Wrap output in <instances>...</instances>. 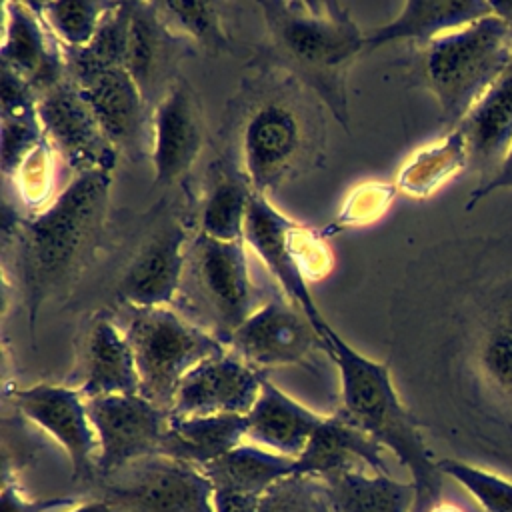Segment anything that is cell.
Masks as SVG:
<instances>
[{
    "mask_svg": "<svg viewBox=\"0 0 512 512\" xmlns=\"http://www.w3.org/2000/svg\"><path fill=\"white\" fill-rule=\"evenodd\" d=\"M262 62L308 88L348 128V70L366 48V32L338 2L264 0Z\"/></svg>",
    "mask_w": 512,
    "mask_h": 512,
    "instance_id": "obj_1",
    "label": "cell"
},
{
    "mask_svg": "<svg viewBox=\"0 0 512 512\" xmlns=\"http://www.w3.org/2000/svg\"><path fill=\"white\" fill-rule=\"evenodd\" d=\"M304 90L308 88L282 74L240 96L230 164L258 194L276 190L316 158L324 120Z\"/></svg>",
    "mask_w": 512,
    "mask_h": 512,
    "instance_id": "obj_2",
    "label": "cell"
},
{
    "mask_svg": "<svg viewBox=\"0 0 512 512\" xmlns=\"http://www.w3.org/2000/svg\"><path fill=\"white\" fill-rule=\"evenodd\" d=\"M110 186L112 172L74 174L44 210L18 222L14 236L30 332L42 302L68 286L98 240L108 214Z\"/></svg>",
    "mask_w": 512,
    "mask_h": 512,
    "instance_id": "obj_3",
    "label": "cell"
},
{
    "mask_svg": "<svg viewBox=\"0 0 512 512\" xmlns=\"http://www.w3.org/2000/svg\"><path fill=\"white\" fill-rule=\"evenodd\" d=\"M318 330L324 354L332 358L340 374L338 414L390 450L410 472V482L416 486L414 508L438 502L444 474L432 458L418 422L402 404L388 366L354 350L326 320L318 324Z\"/></svg>",
    "mask_w": 512,
    "mask_h": 512,
    "instance_id": "obj_4",
    "label": "cell"
},
{
    "mask_svg": "<svg viewBox=\"0 0 512 512\" xmlns=\"http://www.w3.org/2000/svg\"><path fill=\"white\" fill-rule=\"evenodd\" d=\"M512 62V28L490 14L422 46L420 78L456 128Z\"/></svg>",
    "mask_w": 512,
    "mask_h": 512,
    "instance_id": "obj_5",
    "label": "cell"
},
{
    "mask_svg": "<svg viewBox=\"0 0 512 512\" xmlns=\"http://www.w3.org/2000/svg\"><path fill=\"white\" fill-rule=\"evenodd\" d=\"M176 302L196 326L224 346L260 306L250 276L244 240L222 242L194 234L186 250V266Z\"/></svg>",
    "mask_w": 512,
    "mask_h": 512,
    "instance_id": "obj_6",
    "label": "cell"
},
{
    "mask_svg": "<svg viewBox=\"0 0 512 512\" xmlns=\"http://www.w3.org/2000/svg\"><path fill=\"white\" fill-rule=\"evenodd\" d=\"M128 308L122 328L136 360L140 394L170 412L182 378L226 346L170 306Z\"/></svg>",
    "mask_w": 512,
    "mask_h": 512,
    "instance_id": "obj_7",
    "label": "cell"
},
{
    "mask_svg": "<svg viewBox=\"0 0 512 512\" xmlns=\"http://www.w3.org/2000/svg\"><path fill=\"white\" fill-rule=\"evenodd\" d=\"M244 244L256 252L282 294L296 302L314 324H320L324 316L308 288V280L324 278L332 268V254L320 234L282 214L264 194L254 192L244 222Z\"/></svg>",
    "mask_w": 512,
    "mask_h": 512,
    "instance_id": "obj_8",
    "label": "cell"
},
{
    "mask_svg": "<svg viewBox=\"0 0 512 512\" xmlns=\"http://www.w3.org/2000/svg\"><path fill=\"white\" fill-rule=\"evenodd\" d=\"M118 512H214V490L200 466L148 456L100 480Z\"/></svg>",
    "mask_w": 512,
    "mask_h": 512,
    "instance_id": "obj_9",
    "label": "cell"
},
{
    "mask_svg": "<svg viewBox=\"0 0 512 512\" xmlns=\"http://www.w3.org/2000/svg\"><path fill=\"white\" fill-rule=\"evenodd\" d=\"M226 348L260 372L310 364L324 352L318 324L290 298L276 296L262 302L230 336Z\"/></svg>",
    "mask_w": 512,
    "mask_h": 512,
    "instance_id": "obj_10",
    "label": "cell"
},
{
    "mask_svg": "<svg viewBox=\"0 0 512 512\" xmlns=\"http://www.w3.org/2000/svg\"><path fill=\"white\" fill-rule=\"evenodd\" d=\"M96 432V476L104 480L128 464L160 454L170 414L138 394H110L88 400Z\"/></svg>",
    "mask_w": 512,
    "mask_h": 512,
    "instance_id": "obj_11",
    "label": "cell"
},
{
    "mask_svg": "<svg viewBox=\"0 0 512 512\" xmlns=\"http://www.w3.org/2000/svg\"><path fill=\"white\" fill-rule=\"evenodd\" d=\"M14 408L66 452L72 480L92 484L96 476L98 442L88 416V400L70 384H34L10 392Z\"/></svg>",
    "mask_w": 512,
    "mask_h": 512,
    "instance_id": "obj_12",
    "label": "cell"
},
{
    "mask_svg": "<svg viewBox=\"0 0 512 512\" xmlns=\"http://www.w3.org/2000/svg\"><path fill=\"white\" fill-rule=\"evenodd\" d=\"M38 118L46 142L74 174L114 170L118 150L68 78L38 98Z\"/></svg>",
    "mask_w": 512,
    "mask_h": 512,
    "instance_id": "obj_13",
    "label": "cell"
},
{
    "mask_svg": "<svg viewBox=\"0 0 512 512\" xmlns=\"http://www.w3.org/2000/svg\"><path fill=\"white\" fill-rule=\"evenodd\" d=\"M266 374L246 364L228 348L194 366L180 382L170 408L172 418L188 416H246Z\"/></svg>",
    "mask_w": 512,
    "mask_h": 512,
    "instance_id": "obj_14",
    "label": "cell"
},
{
    "mask_svg": "<svg viewBox=\"0 0 512 512\" xmlns=\"http://www.w3.org/2000/svg\"><path fill=\"white\" fill-rule=\"evenodd\" d=\"M188 242V232L178 220L160 224L124 268L116 286L120 304L132 308L172 306L182 286Z\"/></svg>",
    "mask_w": 512,
    "mask_h": 512,
    "instance_id": "obj_15",
    "label": "cell"
},
{
    "mask_svg": "<svg viewBox=\"0 0 512 512\" xmlns=\"http://www.w3.org/2000/svg\"><path fill=\"white\" fill-rule=\"evenodd\" d=\"M204 126L192 88L174 80L150 114V160L154 184L168 186L180 180L200 156Z\"/></svg>",
    "mask_w": 512,
    "mask_h": 512,
    "instance_id": "obj_16",
    "label": "cell"
},
{
    "mask_svg": "<svg viewBox=\"0 0 512 512\" xmlns=\"http://www.w3.org/2000/svg\"><path fill=\"white\" fill-rule=\"evenodd\" d=\"M468 368L484 404L512 428V288L496 294L480 314Z\"/></svg>",
    "mask_w": 512,
    "mask_h": 512,
    "instance_id": "obj_17",
    "label": "cell"
},
{
    "mask_svg": "<svg viewBox=\"0 0 512 512\" xmlns=\"http://www.w3.org/2000/svg\"><path fill=\"white\" fill-rule=\"evenodd\" d=\"M0 60L38 98L68 78L64 48L44 26L30 2L2 4Z\"/></svg>",
    "mask_w": 512,
    "mask_h": 512,
    "instance_id": "obj_18",
    "label": "cell"
},
{
    "mask_svg": "<svg viewBox=\"0 0 512 512\" xmlns=\"http://www.w3.org/2000/svg\"><path fill=\"white\" fill-rule=\"evenodd\" d=\"M68 80L88 102L118 152H136L142 146L148 104L126 68L76 70Z\"/></svg>",
    "mask_w": 512,
    "mask_h": 512,
    "instance_id": "obj_19",
    "label": "cell"
},
{
    "mask_svg": "<svg viewBox=\"0 0 512 512\" xmlns=\"http://www.w3.org/2000/svg\"><path fill=\"white\" fill-rule=\"evenodd\" d=\"M74 388H78L86 400L140 392V376L132 346L124 330L112 318L98 314L90 322L82 340Z\"/></svg>",
    "mask_w": 512,
    "mask_h": 512,
    "instance_id": "obj_20",
    "label": "cell"
},
{
    "mask_svg": "<svg viewBox=\"0 0 512 512\" xmlns=\"http://www.w3.org/2000/svg\"><path fill=\"white\" fill-rule=\"evenodd\" d=\"M188 46L164 24L154 2H132L126 70L146 104H156L174 82L170 74Z\"/></svg>",
    "mask_w": 512,
    "mask_h": 512,
    "instance_id": "obj_21",
    "label": "cell"
},
{
    "mask_svg": "<svg viewBox=\"0 0 512 512\" xmlns=\"http://www.w3.org/2000/svg\"><path fill=\"white\" fill-rule=\"evenodd\" d=\"M344 470L388 474L382 446L340 414L324 416L304 452L296 458V476L324 478Z\"/></svg>",
    "mask_w": 512,
    "mask_h": 512,
    "instance_id": "obj_22",
    "label": "cell"
},
{
    "mask_svg": "<svg viewBox=\"0 0 512 512\" xmlns=\"http://www.w3.org/2000/svg\"><path fill=\"white\" fill-rule=\"evenodd\" d=\"M322 420L324 416L306 408L266 378L252 410L246 414V438L258 448L296 460Z\"/></svg>",
    "mask_w": 512,
    "mask_h": 512,
    "instance_id": "obj_23",
    "label": "cell"
},
{
    "mask_svg": "<svg viewBox=\"0 0 512 512\" xmlns=\"http://www.w3.org/2000/svg\"><path fill=\"white\" fill-rule=\"evenodd\" d=\"M492 14L490 2L482 0H410L386 24L366 32V48L374 50L396 40H416L422 46L430 40L464 28Z\"/></svg>",
    "mask_w": 512,
    "mask_h": 512,
    "instance_id": "obj_24",
    "label": "cell"
},
{
    "mask_svg": "<svg viewBox=\"0 0 512 512\" xmlns=\"http://www.w3.org/2000/svg\"><path fill=\"white\" fill-rule=\"evenodd\" d=\"M456 128L466 140L470 162L490 178L512 146V62Z\"/></svg>",
    "mask_w": 512,
    "mask_h": 512,
    "instance_id": "obj_25",
    "label": "cell"
},
{
    "mask_svg": "<svg viewBox=\"0 0 512 512\" xmlns=\"http://www.w3.org/2000/svg\"><path fill=\"white\" fill-rule=\"evenodd\" d=\"M246 438V416H188L168 420L160 456L182 460L194 466H208Z\"/></svg>",
    "mask_w": 512,
    "mask_h": 512,
    "instance_id": "obj_26",
    "label": "cell"
},
{
    "mask_svg": "<svg viewBox=\"0 0 512 512\" xmlns=\"http://www.w3.org/2000/svg\"><path fill=\"white\" fill-rule=\"evenodd\" d=\"M332 512H412L416 486L390 474L344 470L320 478Z\"/></svg>",
    "mask_w": 512,
    "mask_h": 512,
    "instance_id": "obj_27",
    "label": "cell"
},
{
    "mask_svg": "<svg viewBox=\"0 0 512 512\" xmlns=\"http://www.w3.org/2000/svg\"><path fill=\"white\" fill-rule=\"evenodd\" d=\"M202 470L214 492L258 496L276 482L296 476V460L252 444H240Z\"/></svg>",
    "mask_w": 512,
    "mask_h": 512,
    "instance_id": "obj_28",
    "label": "cell"
},
{
    "mask_svg": "<svg viewBox=\"0 0 512 512\" xmlns=\"http://www.w3.org/2000/svg\"><path fill=\"white\" fill-rule=\"evenodd\" d=\"M254 190L228 162L208 184L198 210V232L222 242L244 240V222Z\"/></svg>",
    "mask_w": 512,
    "mask_h": 512,
    "instance_id": "obj_29",
    "label": "cell"
},
{
    "mask_svg": "<svg viewBox=\"0 0 512 512\" xmlns=\"http://www.w3.org/2000/svg\"><path fill=\"white\" fill-rule=\"evenodd\" d=\"M470 162L468 146L458 128L442 140L416 152L398 172V188L410 196H430L450 178L460 174Z\"/></svg>",
    "mask_w": 512,
    "mask_h": 512,
    "instance_id": "obj_30",
    "label": "cell"
},
{
    "mask_svg": "<svg viewBox=\"0 0 512 512\" xmlns=\"http://www.w3.org/2000/svg\"><path fill=\"white\" fill-rule=\"evenodd\" d=\"M132 2H112L92 42L78 50H64L66 76L88 68H126Z\"/></svg>",
    "mask_w": 512,
    "mask_h": 512,
    "instance_id": "obj_31",
    "label": "cell"
},
{
    "mask_svg": "<svg viewBox=\"0 0 512 512\" xmlns=\"http://www.w3.org/2000/svg\"><path fill=\"white\" fill-rule=\"evenodd\" d=\"M164 24L190 46L206 52H230L232 42L214 2H154Z\"/></svg>",
    "mask_w": 512,
    "mask_h": 512,
    "instance_id": "obj_32",
    "label": "cell"
},
{
    "mask_svg": "<svg viewBox=\"0 0 512 512\" xmlns=\"http://www.w3.org/2000/svg\"><path fill=\"white\" fill-rule=\"evenodd\" d=\"M50 34L64 50H78L92 42L104 14L112 2L90 0H60V2H30Z\"/></svg>",
    "mask_w": 512,
    "mask_h": 512,
    "instance_id": "obj_33",
    "label": "cell"
},
{
    "mask_svg": "<svg viewBox=\"0 0 512 512\" xmlns=\"http://www.w3.org/2000/svg\"><path fill=\"white\" fill-rule=\"evenodd\" d=\"M438 468L444 476L456 480L484 512H512L510 480L452 458L438 460Z\"/></svg>",
    "mask_w": 512,
    "mask_h": 512,
    "instance_id": "obj_34",
    "label": "cell"
},
{
    "mask_svg": "<svg viewBox=\"0 0 512 512\" xmlns=\"http://www.w3.org/2000/svg\"><path fill=\"white\" fill-rule=\"evenodd\" d=\"M252 512H330L320 478L290 476L258 496Z\"/></svg>",
    "mask_w": 512,
    "mask_h": 512,
    "instance_id": "obj_35",
    "label": "cell"
},
{
    "mask_svg": "<svg viewBox=\"0 0 512 512\" xmlns=\"http://www.w3.org/2000/svg\"><path fill=\"white\" fill-rule=\"evenodd\" d=\"M44 130L38 116L14 118L2 116V172L6 178L14 176L26 156L42 144Z\"/></svg>",
    "mask_w": 512,
    "mask_h": 512,
    "instance_id": "obj_36",
    "label": "cell"
},
{
    "mask_svg": "<svg viewBox=\"0 0 512 512\" xmlns=\"http://www.w3.org/2000/svg\"><path fill=\"white\" fill-rule=\"evenodd\" d=\"M52 156H56V154L50 148V144L44 140L26 156V160L20 164V168L14 174L20 196L30 206L44 202L50 192Z\"/></svg>",
    "mask_w": 512,
    "mask_h": 512,
    "instance_id": "obj_37",
    "label": "cell"
},
{
    "mask_svg": "<svg viewBox=\"0 0 512 512\" xmlns=\"http://www.w3.org/2000/svg\"><path fill=\"white\" fill-rule=\"evenodd\" d=\"M76 504L72 496H50V498H26L18 488V482L10 472H2V500L0 512H52Z\"/></svg>",
    "mask_w": 512,
    "mask_h": 512,
    "instance_id": "obj_38",
    "label": "cell"
},
{
    "mask_svg": "<svg viewBox=\"0 0 512 512\" xmlns=\"http://www.w3.org/2000/svg\"><path fill=\"white\" fill-rule=\"evenodd\" d=\"M392 196H394L392 186H386V184H376V188L364 186L362 190H356L354 196H350V204L342 210L340 222L352 224V222L372 220V212L376 210L378 214H382L390 204Z\"/></svg>",
    "mask_w": 512,
    "mask_h": 512,
    "instance_id": "obj_39",
    "label": "cell"
},
{
    "mask_svg": "<svg viewBox=\"0 0 512 512\" xmlns=\"http://www.w3.org/2000/svg\"><path fill=\"white\" fill-rule=\"evenodd\" d=\"M498 188H512V146H510L508 154L504 156L502 164L498 166V170L490 178L482 180V184L470 194V198L466 202V210H472L476 206V202H480L484 196L492 194Z\"/></svg>",
    "mask_w": 512,
    "mask_h": 512,
    "instance_id": "obj_40",
    "label": "cell"
},
{
    "mask_svg": "<svg viewBox=\"0 0 512 512\" xmlns=\"http://www.w3.org/2000/svg\"><path fill=\"white\" fill-rule=\"evenodd\" d=\"M70 512H118V510L106 498H90V500L80 502Z\"/></svg>",
    "mask_w": 512,
    "mask_h": 512,
    "instance_id": "obj_41",
    "label": "cell"
},
{
    "mask_svg": "<svg viewBox=\"0 0 512 512\" xmlns=\"http://www.w3.org/2000/svg\"><path fill=\"white\" fill-rule=\"evenodd\" d=\"M490 8H492V14L498 16L500 20H504L510 28H512V0H496V2H490Z\"/></svg>",
    "mask_w": 512,
    "mask_h": 512,
    "instance_id": "obj_42",
    "label": "cell"
},
{
    "mask_svg": "<svg viewBox=\"0 0 512 512\" xmlns=\"http://www.w3.org/2000/svg\"><path fill=\"white\" fill-rule=\"evenodd\" d=\"M412 512H462V510L456 504L438 500V502H434V504H430L426 508H412Z\"/></svg>",
    "mask_w": 512,
    "mask_h": 512,
    "instance_id": "obj_43",
    "label": "cell"
},
{
    "mask_svg": "<svg viewBox=\"0 0 512 512\" xmlns=\"http://www.w3.org/2000/svg\"><path fill=\"white\" fill-rule=\"evenodd\" d=\"M330 512H332V508H330Z\"/></svg>",
    "mask_w": 512,
    "mask_h": 512,
    "instance_id": "obj_44",
    "label": "cell"
}]
</instances>
